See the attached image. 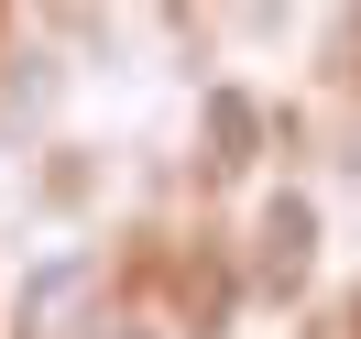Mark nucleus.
I'll use <instances>...</instances> for the list:
<instances>
[{"mask_svg":"<svg viewBox=\"0 0 361 339\" xmlns=\"http://www.w3.org/2000/svg\"><path fill=\"white\" fill-rule=\"evenodd\" d=\"M307 273H317V208L295 197V186H274V197L252 208V285L285 307V295H307Z\"/></svg>","mask_w":361,"mask_h":339,"instance_id":"obj_2","label":"nucleus"},{"mask_svg":"<svg viewBox=\"0 0 361 339\" xmlns=\"http://www.w3.org/2000/svg\"><path fill=\"white\" fill-rule=\"evenodd\" d=\"M252 132H263V121H252V99H208V175H241L252 164Z\"/></svg>","mask_w":361,"mask_h":339,"instance_id":"obj_4","label":"nucleus"},{"mask_svg":"<svg viewBox=\"0 0 361 339\" xmlns=\"http://www.w3.org/2000/svg\"><path fill=\"white\" fill-rule=\"evenodd\" d=\"M329 66H339V77H361V0L339 11V44H329Z\"/></svg>","mask_w":361,"mask_h":339,"instance_id":"obj_6","label":"nucleus"},{"mask_svg":"<svg viewBox=\"0 0 361 339\" xmlns=\"http://www.w3.org/2000/svg\"><path fill=\"white\" fill-rule=\"evenodd\" d=\"M23 339H110V273L99 252H55L23 285Z\"/></svg>","mask_w":361,"mask_h":339,"instance_id":"obj_1","label":"nucleus"},{"mask_svg":"<svg viewBox=\"0 0 361 339\" xmlns=\"http://www.w3.org/2000/svg\"><path fill=\"white\" fill-rule=\"evenodd\" d=\"M23 77H0V132H33V121L55 110V88H66V66L55 55H11Z\"/></svg>","mask_w":361,"mask_h":339,"instance_id":"obj_3","label":"nucleus"},{"mask_svg":"<svg viewBox=\"0 0 361 339\" xmlns=\"http://www.w3.org/2000/svg\"><path fill=\"white\" fill-rule=\"evenodd\" d=\"M44 208H88V154H77V142H55V164H44Z\"/></svg>","mask_w":361,"mask_h":339,"instance_id":"obj_5","label":"nucleus"}]
</instances>
